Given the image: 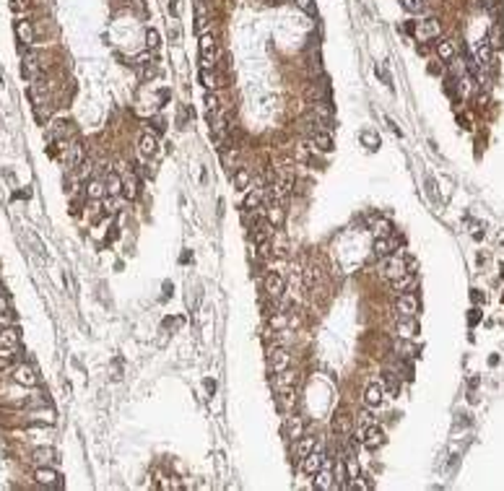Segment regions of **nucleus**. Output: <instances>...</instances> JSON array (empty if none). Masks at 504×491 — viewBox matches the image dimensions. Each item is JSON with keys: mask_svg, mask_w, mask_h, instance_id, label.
I'll return each instance as SVG.
<instances>
[{"mask_svg": "<svg viewBox=\"0 0 504 491\" xmlns=\"http://www.w3.org/2000/svg\"><path fill=\"white\" fill-rule=\"evenodd\" d=\"M408 265H411V257L403 260V257H398V255H387V257L382 260V271H380V273H382L387 281H392V278L403 276V273L408 271Z\"/></svg>", "mask_w": 504, "mask_h": 491, "instance_id": "obj_1", "label": "nucleus"}, {"mask_svg": "<svg viewBox=\"0 0 504 491\" xmlns=\"http://www.w3.org/2000/svg\"><path fill=\"white\" fill-rule=\"evenodd\" d=\"M268 364H271L273 374H278V372H283V369H289L291 353L283 348V346H276V348H271V353H268Z\"/></svg>", "mask_w": 504, "mask_h": 491, "instance_id": "obj_2", "label": "nucleus"}, {"mask_svg": "<svg viewBox=\"0 0 504 491\" xmlns=\"http://www.w3.org/2000/svg\"><path fill=\"white\" fill-rule=\"evenodd\" d=\"M11 377H13V382L24 385V387H34V385H37V372H34L29 364H16V367L11 369Z\"/></svg>", "mask_w": 504, "mask_h": 491, "instance_id": "obj_3", "label": "nucleus"}, {"mask_svg": "<svg viewBox=\"0 0 504 491\" xmlns=\"http://www.w3.org/2000/svg\"><path fill=\"white\" fill-rule=\"evenodd\" d=\"M213 57H216V42H213L211 34H203L200 37V65H203V71L213 68Z\"/></svg>", "mask_w": 504, "mask_h": 491, "instance_id": "obj_4", "label": "nucleus"}, {"mask_svg": "<svg viewBox=\"0 0 504 491\" xmlns=\"http://www.w3.org/2000/svg\"><path fill=\"white\" fill-rule=\"evenodd\" d=\"M395 309L400 312V317H416V312H419V302H416L413 294H398V302H395Z\"/></svg>", "mask_w": 504, "mask_h": 491, "instance_id": "obj_5", "label": "nucleus"}, {"mask_svg": "<svg viewBox=\"0 0 504 491\" xmlns=\"http://www.w3.org/2000/svg\"><path fill=\"white\" fill-rule=\"evenodd\" d=\"M34 478H37V483L50 486V488H57V486H60V476H57L55 468H50V465H39L37 473H34Z\"/></svg>", "mask_w": 504, "mask_h": 491, "instance_id": "obj_6", "label": "nucleus"}, {"mask_svg": "<svg viewBox=\"0 0 504 491\" xmlns=\"http://www.w3.org/2000/svg\"><path fill=\"white\" fill-rule=\"evenodd\" d=\"M262 291H265L271 299H281V294H283V278L278 273H268L265 278H262Z\"/></svg>", "mask_w": 504, "mask_h": 491, "instance_id": "obj_7", "label": "nucleus"}, {"mask_svg": "<svg viewBox=\"0 0 504 491\" xmlns=\"http://www.w3.org/2000/svg\"><path fill=\"white\" fill-rule=\"evenodd\" d=\"M322 465H325V455L312 450L307 457H301V473H304V476H315Z\"/></svg>", "mask_w": 504, "mask_h": 491, "instance_id": "obj_8", "label": "nucleus"}, {"mask_svg": "<svg viewBox=\"0 0 504 491\" xmlns=\"http://www.w3.org/2000/svg\"><path fill=\"white\" fill-rule=\"evenodd\" d=\"M37 73H39V55L29 50V52H24V62H21V76L29 78V81H34V78H37Z\"/></svg>", "mask_w": 504, "mask_h": 491, "instance_id": "obj_9", "label": "nucleus"}, {"mask_svg": "<svg viewBox=\"0 0 504 491\" xmlns=\"http://www.w3.org/2000/svg\"><path fill=\"white\" fill-rule=\"evenodd\" d=\"M21 346V336L18 330L11 325V328H0V348H8V351H16Z\"/></svg>", "mask_w": 504, "mask_h": 491, "instance_id": "obj_10", "label": "nucleus"}, {"mask_svg": "<svg viewBox=\"0 0 504 491\" xmlns=\"http://www.w3.org/2000/svg\"><path fill=\"white\" fill-rule=\"evenodd\" d=\"M361 442H364L366 450H377V447H382V444H385V434H382L380 427H369V429L364 432Z\"/></svg>", "mask_w": 504, "mask_h": 491, "instance_id": "obj_11", "label": "nucleus"}, {"mask_svg": "<svg viewBox=\"0 0 504 491\" xmlns=\"http://www.w3.org/2000/svg\"><path fill=\"white\" fill-rule=\"evenodd\" d=\"M369 229L375 232V237H377V239H385V237L392 232V224H390V221H387L385 216H380V213H377V216H372V218H369Z\"/></svg>", "mask_w": 504, "mask_h": 491, "instance_id": "obj_12", "label": "nucleus"}, {"mask_svg": "<svg viewBox=\"0 0 504 491\" xmlns=\"http://www.w3.org/2000/svg\"><path fill=\"white\" fill-rule=\"evenodd\" d=\"M416 34L421 39H431V37H440V21L436 18H426V21H419L416 26Z\"/></svg>", "mask_w": 504, "mask_h": 491, "instance_id": "obj_13", "label": "nucleus"}, {"mask_svg": "<svg viewBox=\"0 0 504 491\" xmlns=\"http://www.w3.org/2000/svg\"><path fill=\"white\" fill-rule=\"evenodd\" d=\"M413 271H406L403 276H398V278H392L390 281V286H392V291H395V294H408L411 291V288H413Z\"/></svg>", "mask_w": 504, "mask_h": 491, "instance_id": "obj_14", "label": "nucleus"}, {"mask_svg": "<svg viewBox=\"0 0 504 491\" xmlns=\"http://www.w3.org/2000/svg\"><path fill=\"white\" fill-rule=\"evenodd\" d=\"M382 395H385L382 385L372 382V385L366 387V392H364V403H366V408H377V406L382 403Z\"/></svg>", "mask_w": 504, "mask_h": 491, "instance_id": "obj_15", "label": "nucleus"}, {"mask_svg": "<svg viewBox=\"0 0 504 491\" xmlns=\"http://www.w3.org/2000/svg\"><path fill=\"white\" fill-rule=\"evenodd\" d=\"M283 432H286V437H289V439H294V442H296V439L304 434V421H301L299 416H289V418H286V427H283Z\"/></svg>", "mask_w": 504, "mask_h": 491, "instance_id": "obj_16", "label": "nucleus"}, {"mask_svg": "<svg viewBox=\"0 0 504 491\" xmlns=\"http://www.w3.org/2000/svg\"><path fill=\"white\" fill-rule=\"evenodd\" d=\"M312 143H315L317 151H322V153H330V151H333V138H330V133H325V130H315V133H312Z\"/></svg>", "mask_w": 504, "mask_h": 491, "instance_id": "obj_17", "label": "nucleus"}, {"mask_svg": "<svg viewBox=\"0 0 504 491\" xmlns=\"http://www.w3.org/2000/svg\"><path fill=\"white\" fill-rule=\"evenodd\" d=\"M315 488H335L333 473H330V468H327V465H322L320 471L315 473Z\"/></svg>", "mask_w": 504, "mask_h": 491, "instance_id": "obj_18", "label": "nucleus"}, {"mask_svg": "<svg viewBox=\"0 0 504 491\" xmlns=\"http://www.w3.org/2000/svg\"><path fill=\"white\" fill-rule=\"evenodd\" d=\"M16 34H18V39H21V42H24V47H26V44H31V42H34V29H31V21H26V18L16 21Z\"/></svg>", "mask_w": 504, "mask_h": 491, "instance_id": "obj_19", "label": "nucleus"}, {"mask_svg": "<svg viewBox=\"0 0 504 491\" xmlns=\"http://www.w3.org/2000/svg\"><path fill=\"white\" fill-rule=\"evenodd\" d=\"M138 151H141V156H153L156 153V136L146 130L141 136V141H138Z\"/></svg>", "mask_w": 504, "mask_h": 491, "instance_id": "obj_20", "label": "nucleus"}, {"mask_svg": "<svg viewBox=\"0 0 504 491\" xmlns=\"http://www.w3.org/2000/svg\"><path fill=\"white\" fill-rule=\"evenodd\" d=\"M104 185H107V195H109V198H117V195L122 192V177H120L117 172H109Z\"/></svg>", "mask_w": 504, "mask_h": 491, "instance_id": "obj_21", "label": "nucleus"}, {"mask_svg": "<svg viewBox=\"0 0 504 491\" xmlns=\"http://www.w3.org/2000/svg\"><path fill=\"white\" fill-rule=\"evenodd\" d=\"M315 450V437H307V434H301L299 439H296V457L301 460V457H307Z\"/></svg>", "mask_w": 504, "mask_h": 491, "instance_id": "obj_22", "label": "nucleus"}, {"mask_svg": "<svg viewBox=\"0 0 504 491\" xmlns=\"http://www.w3.org/2000/svg\"><path fill=\"white\" fill-rule=\"evenodd\" d=\"M34 460H37V465H52L57 460V455L52 447H39V450H34Z\"/></svg>", "mask_w": 504, "mask_h": 491, "instance_id": "obj_23", "label": "nucleus"}, {"mask_svg": "<svg viewBox=\"0 0 504 491\" xmlns=\"http://www.w3.org/2000/svg\"><path fill=\"white\" fill-rule=\"evenodd\" d=\"M436 55H440V60L450 62V60L455 57V44H452L450 39H442V42H436Z\"/></svg>", "mask_w": 504, "mask_h": 491, "instance_id": "obj_24", "label": "nucleus"}, {"mask_svg": "<svg viewBox=\"0 0 504 491\" xmlns=\"http://www.w3.org/2000/svg\"><path fill=\"white\" fill-rule=\"evenodd\" d=\"M333 429H335L341 437H348V434H351V416H348V413H338Z\"/></svg>", "mask_w": 504, "mask_h": 491, "instance_id": "obj_25", "label": "nucleus"}, {"mask_svg": "<svg viewBox=\"0 0 504 491\" xmlns=\"http://www.w3.org/2000/svg\"><path fill=\"white\" fill-rule=\"evenodd\" d=\"M250 180H252V177H250V169H247V167H239V169L234 172V187H237V190H247Z\"/></svg>", "mask_w": 504, "mask_h": 491, "instance_id": "obj_26", "label": "nucleus"}, {"mask_svg": "<svg viewBox=\"0 0 504 491\" xmlns=\"http://www.w3.org/2000/svg\"><path fill=\"white\" fill-rule=\"evenodd\" d=\"M122 190H125V195H127V200H133L136 195H138V177L130 172L125 180H122Z\"/></svg>", "mask_w": 504, "mask_h": 491, "instance_id": "obj_27", "label": "nucleus"}, {"mask_svg": "<svg viewBox=\"0 0 504 491\" xmlns=\"http://www.w3.org/2000/svg\"><path fill=\"white\" fill-rule=\"evenodd\" d=\"M343 465H346V473H348V478H359V460H356V452H348L346 457H343Z\"/></svg>", "mask_w": 504, "mask_h": 491, "instance_id": "obj_28", "label": "nucleus"}, {"mask_svg": "<svg viewBox=\"0 0 504 491\" xmlns=\"http://www.w3.org/2000/svg\"><path fill=\"white\" fill-rule=\"evenodd\" d=\"M86 195H89L91 200H102L107 195V185L102 180H94V182H89V187H86Z\"/></svg>", "mask_w": 504, "mask_h": 491, "instance_id": "obj_29", "label": "nucleus"}, {"mask_svg": "<svg viewBox=\"0 0 504 491\" xmlns=\"http://www.w3.org/2000/svg\"><path fill=\"white\" fill-rule=\"evenodd\" d=\"M268 237H271V229L265 226V224H257L255 226V232H252V239H255V244L262 250L265 247V242H268Z\"/></svg>", "mask_w": 504, "mask_h": 491, "instance_id": "obj_30", "label": "nucleus"}, {"mask_svg": "<svg viewBox=\"0 0 504 491\" xmlns=\"http://www.w3.org/2000/svg\"><path fill=\"white\" fill-rule=\"evenodd\" d=\"M416 333H419V322H416V317H406L400 322V336L403 338H413Z\"/></svg>", "mask_w": 504, "mask_h": 491, "instance_id": "obj_31", "label": "nucleus"}, {"mask_svg": "<svg viewBox=\"0 0 504 491\" xmlns=\"http://www.w3.org/2000/svg\"><path fill=\"white\" fill-rule=\"evenodd\" d=\"M294 382H296V374H294L291 369H283V372H278V387H281V390H289V387H294Z\"/></svg>", "mask_w": 504, "mask_h": 491, "instance_id": "obj_32", "label": "nucleus"}, {"mask_svg": "<svg viewBox=\"0 0 504 491\" xmlns=\"http://www.w3.org/2000/svg\"><path fill=\"white\" fill-rule=\"evenodd\" d=\"M260 203H262V190L255 187V190L245 198V208H247V211H255V208H260Z\"/></svg>", "mask_w": 504, "mask_h": 491, "instance_id": "obj_33", "label": "nucleus"}, {"mask_svg": "<svg viewBox=\"0 0 504 491\" xmlns=\"http://www.w3.org/2000/svg\"><path fill=\"white\" fill-rule=\"evenodd\" d=\"M476 55H478V62H481V65H489V62H491V42H481L478 50H476Z\"/></svg>", "mask_w": 504, "mask_h": 491, "instance_id": "obj_34", "label": "nucleus"}, {"mask_svg": "<svg viewBox=\"0 0 504 491\" xmlns=\"http://www.w3.org/2000/svg\"><path fill=\"white\" fill-rule=\"evenodd\" d=\"M390 247H392V244H390V242H387V237H385V239H377V242H375V247H372V252H375V257L385 260V257L390 255Z\"/></svg>", "mask_w": 504, "mask_h": 491, "instance_id": "obj_35", "label": "nucleus"}, {"mask_svg": "<svg viewBox=\"0 0 504 491\" xmlns=\"http://www.w3.org/2000/svg\"><path fill=\"white\" fill-rule=\"evenodd\" d=\"M361 143H364L369 151H377V148H380V136H377V133H372V130H364V133H361Z\"/></svg>", "mask_w": 504, "mask_h": 491, "instance_id": "obj_36", "label": "nucleus"}, {"mask_svg": "<svg viewBox=\"0 0 504 491\" xmlns=\"http://www.w3.org/2000/svg\"><path fill=\"white\" fill-rule=\"evenodd\" d=\"M31 418L39 421V423H47V427H52V423H55V411H52V408H47V411H34Z\"/></svg>", "mask_w": 504, "mask_h": 491, "instance_id": "obj_37", "label": "nucleus"}, {"mask_svg": "<svg viewBox=\"0 0 504 491\" xmlns=\"http://www.w3.org/2000/svg\"><path fill=\"white\" fill-rule=\"evenodd\" d=\"M226 130H229V127H226V120H224V117L216 120V122H213V141L221 143V141L226 138Z\"/></svg>", "mask_w": 504, "mask_h": 491, "instance_id": "obj_38", "label": "nucleus"}, {"mask_svg": "<svg viewBox=\"0 0 504 491\" xmlns=\"http://www.w3.org/2000/svg\"><path fill=\"white\" fill-rule=\"evenodd\" d=\"M400 6L408 11V13H419L424 8V0H400Z\"/></svg>", "mask_w": 504, "mask_h": 491, "instance_id": "obj_39", "label": "nucleus"}, {"mask_svg": "<svg viewBox=\"0 0 504 491\" xmlns=\"http://www.w3.org/2000/svg\"><path fill=\"white\" fill-rule=\"evenodd\" d=\"M81 159H83V151L78 143L71 146V167H81Z\"/></svg>", "mask_w": 504, "mask_h": 491, "instance_id": "obj_40", "label": "nucleus"}, {"mask_svg": "<svg viewBox=\"0 0 504 491\" xmlns=\"http://www.w3.org/2000/svg\"><path fill=\"white\" fill-rule=\"evenodd\" d=\"M294 3H296V8H301L304 13H310V16H315V13H317L315 0H294Z\"/></svg>", "mask_w": 504, "mask_h": 491, "instance_id": "obj_41", "label": "nucleus"}, {"mask_svg": "<svg viewBox=\"0 0 504 491\" xmlns=\"http://www.w3.org/2000/svg\"><path fill=\"white\" fill-rule=\"evenodd\" d=\"M146 44H148L151 50H156V47H159V31L153 29V26H151V29L146 31Z\"/></svg>", "mask_w": 504, "mask_h": 491, "instance_id": "obj_42", "label": "nucleus"}, {"mask_svg": "<svg viewBox=\"0 0 504 491\" xmlns=\"http://www.w3.org/2000/svg\"><path fill=\"white\" fill-rule=\"evenodd\" d=\"M203 29H206V11H203V6H198V18H195V31H198V34H203Z\"/></svg>", "mask_w": 504, "mask_h": 491, "instance_id": "obj_43", "label": "nucleus"}, {"mask_svg": "<svg viewBox=\"0 0 504 491\" xmlns=\"http://www.w3.org/2000/svg\"><path fill=\"white\" fill-rule=\"evenodd\" d=\"M206 107H208V120L213 117V112L218 109V99H216V94H206Z\"/></svg>", "mask_w": 504, "mask_h": 491, "instance_id": "obj_44", "label": "nucleus"}, {"mask_svg": "<svg viewBox=\"0 0 504 491\" xmlns=\"http://www.w3.org/2000/svg\"><path fill=\"white\" fill-rule=\"evenodd\" d=\"M268 218H271V224L281 226V221H283V211H281V208H271V211H268Z\"/></svg>", "mask_w": 504, "mask_h": 491, "instance_id": "obj_45", "label": "nucleus"}, {"mask_svg": "<svg viewBox=\"0 0 504 491\" xmlns=\"http://www.w3.org/2000/svg\"><path fill=\"white\" fill-rule=\"evenodd\" d=\"M200 81H203L206 88H213V86H216V76L208 73V71H200Z\"/></svg>", "mask_w": 504, "mask_h": 491, "instance_id": "obj_46", "label": "nucleus"}, {"mask_svg": "<svg viewBox=\"0 0 504 491\" xmlns=\"http://www.w3.org/2000/svg\"><path fill=\"white\" fill-rule=\"evenodd\" d=\"M382 377H385V382H387L390 392H398V382H395V377H392V372H385Z\"/></svg>", "mask_w": 504, "mask_h": 491, "instance_id": "obj_47", "label": "nucleus"}, {"mask_svg": "<svg viewBox=\"0 0 504 491\" xmlns=\"http://www.w3.org/2000/svg\"><path fill=\"white\" fill-rule=\"evenodd\" d=\"M13 325V315L6 309V312H0V328H11Z\"/></svg>", "mask_w": 504, "mask_h": 491, "instance_id": "obj_48", "label": "nucleus"}, {"mask_svg": "<svg viewBox=\"0 0 504 491\" xmlns=\"http://www.w3.org/2000/svg\"><path fill=\"white\" fill-rule=\"evenodd\" d=\"M289 187H291L289 182H278V185H276V190H273V195H276V198H283V195H289Z\"/></svg>", "mask_w": 504, "mask_h": 491, "instance_id": "obj_49", "label": "nucleus"}, {"mask_svg": "<svg viewBox=\"0 0 504 491\" xmlns=\"http://www.w3.org/2000/svg\"><path fill=\"white\" fill-rule=\"evenodd\" d=\"M6 309H8V302H6L3 294H0V312H6Z\"/></svg>", "mask_w": 504, "mask_h": 491, "instance_id": "obj_50", "label": "nucleus"}, {"mask_svg": "<svg viewBox=\"0 0 504 491\" xmlns=\"http://www.w3.org/2000/svg\"><path fill=\"white\" fill-rule=\"evenodd\" d=\"M403 29H406V31H408V34H416V26H413V24H411V21H408V24H406V26H403Z\"/></svg>", "mask_w": 504, "mask_h": 491, "instance_id": "obj_51", "label": "nucleus"}, {"mask_svg": "<svg viewBox=\"0 0 504 491\" xmlns=\"http://www.w3.org/2000/svg\"><path fill=\"white\" fill-rule=\"evenodd\" d=\"M471 297H473V302H484V294H478V291H473Z\"/></svg>", "mask_w": 504, "mask_h": 491, "instance_id": "obj_52", "label": "nucleus"}, {"mask_svg": "<svg viewBox=\"0 0 504 491\" xmlns=\"http://www.w3.org/2000/svg\"><path fill=\"white\" fill-rule=\"evenodd\" d=\"M0 294H3V283H0Z\"/></svg>", "mask_w": 504, "mask_h": 491, "instance_id": "obj_53", "label": "nucleus"}, {"mask_svg": "<svg viewBox=\"0 0 504 491\" xmlns=\"http://www.w3.org/2000/svg\"><path fill=\"white\" fill-rule=\"evenodd\" d=\"M501 276H504V268H501Z\"/></svg>", "mask_w": 504, "mask_h": 491, "instance_id": "obj_54", "label": "nucleus"}]
</instances>
